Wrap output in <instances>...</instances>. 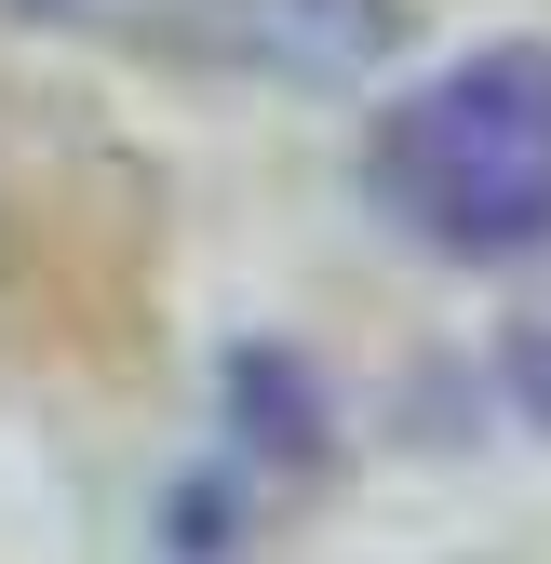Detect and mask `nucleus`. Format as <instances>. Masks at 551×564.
Listing matches in <instances>:
<instances>
[{
  "mask_svg": "<svg viewBox=\"0 0 551 564\" xmlns=\"http://www.w3.org/2000/svg\"><path fill=\"white\" fill-rule=\"evenodd\" d=\"M377 216H403L431 256H538L551 242V54L498 41V54H457L431 67L418 95L377 108V149H364Z\"/></svg>",
  "mask_w": 551,
  "mask_h": 564,
  "instance_id": "1",
  "label": "nucleus"
}]
</instances>
